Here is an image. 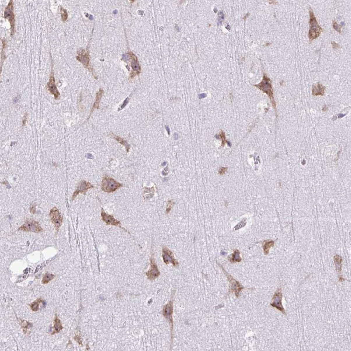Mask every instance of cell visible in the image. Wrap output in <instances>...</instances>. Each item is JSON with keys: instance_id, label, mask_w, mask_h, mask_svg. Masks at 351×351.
Returning <instances> with one entry per match:
<instances>
[{"instance_id": "obj_1", "label": "cell", "mask_w": 351, "mask_h": 351, "mask_svg": "<svg viewBox=\"0 0 351 351\" xmlns=\"http://www.w3.org/2000/svg\"><path fill=\"white\" fill-rule=\"evenodd\" d=\"M309 25L310 29L308 32V38L309 41L312 42L314 40L320 37L321 33L323 31L322 28L319 25L316 17L315 16L313 11L311 7L309 9Z\"/></svg>"}, {"instance_id": "obj_2", "label": "cell", "mask_w": 351, "mask_h": 351, "mask_svg": "<svg viewBox=\"0 0 351 351\" xmlns=\"http://www.w3.org/2000/svg\"><path fill=\"white\" fill-rule=\"evenodd\" d=\"M254 85L257 87L260 90L263 91L264 93H265L268 95L269 98L271 101L273 107L276 110V101L274 100V92H273V89H272L271 79L266 75V74L264 73L262 82L259 84Z\"/></svg>"}, {"instance_id": "obj_3", "label": "cell", "mask_w": 351, "mask_h": 351, "mask_svg": "<svg viewBox=\"0 0 351 351\" xmlns=\"http://www.w3.org/2000/svg\"><path fill=\"white\" fill-rule=\"evenodd\" d=\"M123 187V184L118 182L108 176L104 177L102 181L101 188L107 193H112Z\"/></svg>"}, {"instance_id": "obj_4", "label": "cell", "mask_w": 351, "mask_h": 351, "mask_svg": "<svg viewBox=\"0 0 351 351\" xmlns=\"http://www.w3.org/2000/svg\"><path fill=\"white\" fill-rule=\"evenodd\" d=\"M4 17L9 21L11 26V34L12 36L14 33L15 27V19L14 13V3L13 0L9 1L7 6L6 7L4 13Z\"/></svg>"}, {"instance_id": "obj_5", "label": "cell", "mask_w": 351, "mask_h": 351, "mask_svg": "<svg viewBox=\"0 0 351 351\" xmlns=\"http://www.w3.org/2000/svg\"><path fill=\"white\" fill-rule=\"evenodd\" d=\"M18 230L24 232L38 233L42 232L43 229L40 225L38 222L33 220H29L27 221L25 224L19 227Z\"/></svg>"}, {"instance_id": "obj_6", "label": "cell", "mask_w": 351, "mask_h": 351, "mask_svg": "<svg viewBox=\"0 0 351 351\" xmlns=\"http://www.w3.org/2000/svg\"><path fill=\"white\" fill-rule=\"evenodd\" d=\"M221 268L223 270L224 273L225 274L226 276L227 277V279L230 283V287L229 292L230 293L234 292L235 294V295L237 297H239V296L240 293L241 291L242 290V289L244 288V287L238 282V281L235 280L233 277L231 275L228 274L227 272L226 271L223 269V267H221Z\"/></svg>"}, {"instance_id": "obj_7", "label": "cell", "mask_w": 351, "mask_h": 351, "mask_svg": "<svg viewBox=\"0 0 351 351\" xmlns=\"http://www.w3.org/2000/svg\"><path fill=\"white\" fill-rule=\"evenodd\" d=\"M51 221L58 231L63 223V218L59 210L56 207L51 209L50 214Z\"/></svg>"}, {"instance_id": "obj_8", "label": "cell", "mask_w": 351, "mask_h": 351, "mask_svg": "<svg viewBox=\"0 0 351 351\" xmlns=\"http://www.w3.org/2000/svg\"><path fill=\"white\" fill-rule=\"evenodd\" d=\"M282 289L279 288L277 290L272 298V301L271 305L275 307L278 310L282 312L283 314H286V312L282 304Z\"/></svg>"}, {"instance_id": "obj_9", "label": "cell", "mask_w": 351, "mask_h": 351, "mask_svg": "<svg viewBox=\"0 0 351 351\" xmlns=\"http://www.w3.org/2000/svg\"><path fill=\"white\" fill-rule=\"evenodd\" d=\"M101 215L102 220L107 225H111L119 227L125 230V231L127 232H128L130 234L129 232H128L125 228H123L121 227V223L120 221L115 219L113 216L107 214V213H105L103 209H102L101 214Z\"/></svg>"}, {"instance_id": "obj_10", "label": "cell", "mask_w": 351, "mask_h": 351, "mask_svg": "<svg viewBox=\"0 0 351 351\" xmlns=\"http://www.w3.org/2000/svg\"><path fill=\"white\" fill-rule=\"evenodd\" d=\"M94 187L92 184L88 182L85 181H82L77 186L76 190L74 192L72 196V200H74L77 196L80 193L85 195L86 192L89 189L93 188Z\"/></svg>"}, {"instance_id": "obj_11", "label": "cell", "mask_w": 351, "mask_h": 351, "mask_svg": "<svg viewBox=\"0 0 351 351\" xmlns=\"http://www.w3.org/2000/svg\"><path fill=\"white\" fill-rule=\"evenodd\" d=\"M163 257L164 261L166 264L171 263L175 267H177L178 266V261L175 259L172 252L167 247H163Z\"/></svg>"}, {"instance_id": "obj_12", "label": "cell", "mask_w": 351, "mask_h": 351, "mask_svg": "<svg viewBox=\"0 0 351 351\" xmlns=\"http://www.w3.org/2000/svg\"><path fill=\"white\" fill-rule=\"evenodd\" d=\"M47 89L50 94L53 95L56 100H58L60 96V93L56 86V81L53 72L51 74L49 82L47 84Z\"/></svg>"}, {"instance_id": "obj_13", "label": "cell", "mask_w": 351, "mask_h": 351, "mask_svg": "<svg viewBox=\"0 0 351 351\" xmlns=\"http://www.w3.org/2000/svg\"><path fill=\"white\" fill-rule=\"evenodd\" d=\"M173 312V303L172 301H171L167 304L163 309V314L167 320L169 321L171 327H172L171 334H172V329H173V320H172V314Z\"/></svg>"}, {"instance_id": "obj_14", "label": "cell", "mask_w": 351, "mask_h": 351, "mask_svg": "<svg viewBox=\"0 0 351 351\" xmlns=\"http://www.w3.org/2000/svg\"><path fill=\"white\" fill-rule=\"evenodd\" d=\"M77 59L83 64L84 66L87 67L89 64V55L88 53L82 50L78 52V55L76 57Z\"/></svg>"}, {"instance_id": "obj_15", "label": "cell", "mask_w": 351, "mask_h": 351, "mask_svg": "<svg viewBox=\"0 0 351 351\" xmlns=\"http://www.w3.org/2000/svg\"><path fill=\"white\" fill-rule=\"evenodd\" d=\"M151 261V269L150 271L147 272V275L148 277L151 279H154L159 275V271L158 269L157 266L155 263V260L152 258Z\"/></svg>"}, {"instance_id": "obj_16", "label": "cell", "mask_w": 351, "mask_h": 351, "mask_svg": "<svg viewBox=\"0 0 351 351\" xmlns=\"http://www.w3.org/2000/svg\"><path fill=\"white\" fill-rule=\"evenodd\" d=\"M325 87L322 84L318 82L317 85H313V95L315 96H323L325 93Z\"/></svg>"}, {"instance_id": "obj_17", "label": "cell", "mask_w": 351, "mask_h": 351, "mask_svg": "<svg viewBox=\"0 0 351 351\" xmlns=\"http://www.w3.org/2000/svg\"><path fill=\"white\" fill-rule=\"evenodd\" d=\"M53 329H53V332L52 333V335L58 333L61 330H63V327L62 326V323L57 315H56V318L54 320Z\"/></svg>"}, {"instance_id": "obj_18", "label": "cell", "mask_w": 351, "mask_h": 351, "mask_svg": "<svg viewBox=\"0 0 351 351\" xmlns=\"http://www.w3.org/2000/svg\"><path fill=\"white\" fill-rule=\"evenodd\" d=\"M334 259L336 266V270L340 274L341 272L342 268V258L339 255H336L334 256Z\"/></svg>"}, {"instance_id": "obj_19", "label": "cell", "mask_w": 351, "mask_h": 351, "mask_svg": "<svg viewBox=\"0 0 351 351\" xmlns=\"http://www.w3.org/2000/svg\"><path fill=\"white\" fill-rule=\"evenodd\" d=\"M274 241L272 240L264 241L263 244V248L264 254L267 255L269 254L270 249L274 246Z\"/></svg>"}, {"instance_id": "obj_20", "label": "cell", "mask_w": 351, "mask_h": 351, "mask_svg": "<svg viewBox=\"0 0 351 351\" xmlns=\"http://www.w3.org/2000/svg\"><path fill=\"white\" fill-rule=\"evenodd\" d=\"M103 93V90H101V89H100L99 92L96 94V101L94 103V105H93V108H92V110L91 111L90 115H91V114H92V113L93 112V111L95 109L99 108V103H100V100L102 96Z\"/></svg>"}, {"instance_id": "obj_21", "label": "cell", "mask_w": 351, "mask_h": 351, "mask_svg": "<svg viewBox=\"0 0 351 351\" xmlns=\"http://www.w3.org/2000/svg\"><path fill=\"white\" fill-rule=\"evenodd\" d=\"M240 252L239 250H236L234 251V253L232 255V257L230 258V262L232 263H235V262H239L242 260V258L240 257Z\"/></svg>"}, {"instance_id": "obj_22", "label": "cell", "mask_w": 351, "mask_h": 351, "mask_svg": "<svg viewBox=\"0 0 351 351\" xmlns=\"http://www.w3.org/2000/svg\"><path fill=\"white\" fill-rule=\"evenodd\" d=\"M43 301L40 298H39L34 301L30 304L31 309L33 312H37L39 309L40 304Z\"/></svg>"}, {"instance_id": "obj_23", "label": "cell", "mask_w": 351, "mask_h": 351, "mask_svg": "<svg viewBox=\"0 0 351 351\" xmlns=\"http://www.w3.org/2000/svg\"><path fill=\"white\" fill-rule=\"evenodd\" d=\"M54 277H55V276L54 275L47 272L43 276L41 282L43 284H46L48 283L50 281L54 279Z\"/></svg>"}, {"instance_id": "obj_24", "label": "cell", "mask_w": 351, "mask_h": 351, "mask_svg": "<svg viewBox=\"0 0 351 351\" xmlns=\"http://www.w3.org/2000/svg\"><path fill=\"white\" fill-rule=\"evenodd\" d=\"M114 138L116 140L118 141L120 144H121L125 146L127 152H128L129 151V149H130V145L128 144L127 142L125 140H123L122 138L118 137V136H115V135H113Z\"/></svg>"}, {"instance_id": "obj_25", "label": "cell", "mask_w": 351, "mask_h": 351, "mask_svg": "<svg viewBox=\"0 0 351 351\" xmlns=\"http://www.w3.org/2000/svg\"><path fill=\"white\" fill-rule=\"evenodd\" d=\"M60 10L61 19H62V21L64 22L67 21L68 19V13H67V10L64 9L62 7H60Z\"/></svg>"}, {"instance_id": "obj_26", "label": "cell", "mask_w": 351, "mask_h": 351, "mask_svg": "<svg viewBox=\"0 0 351 351\" xmlns=\"http://www.w3.org/2000/svg\"><path fill=\"white\" fill-rule=\"evenodd\" d=\"M173 204H174V202H172V200L169 201L168 204H167V209H166V214H169L170 213V211L171 210L172 208L173 207Z\"/></svg>"}, {"instance_id": "obj_27", "label": "cell", "mask_w": 351, "mask_h": 351, "mask_svg": "<svg viewBox=\"0 0 351 351\" xmlns=\"http://www.w3.org/2000/svg\"><path fill=\"white\" fill-rule=\"evenodd\" d=\"M22 324V327L24 328V331H26V333L27 329L28 328V327H31V326H30V325H31V323H29V322H27L26 321L23 320Z\"/></svg>"}, {"instance_id": "obj_28", "label": "cell", "mask_w": 351, "mask_h": 351, "mask_svg": "<svg viewBox=\"0 0 351 351\" xmlns=\"http://www.w3.org/2000/svg\"><path fill=\"white\" fill-rule=\"evenodd\" d=\"M132 67L134 70H140L139 65L137 61H133L132 63Z\"/></svg>"}, {"instance_id": "obj_29", "label": "cell", "mask_w": 351, "mask_h": 351, "mask_svg": "<svg viewBox=\"0 0 351 351\" xmlns=\"http://www.w3.org/2000/svg\"><path fill=\"white\" fill-rule=\"evenodd\" d=\"M333 26L334 28V29H335L337 31L339 32L340 33L341 28L338 25V24H337V23H336L335 21H333Z\"/></svg>"}, {"instance_id": "obj_30", "label": "cell", "mask_w": 351, "mask_h": 351, "mask_svg": "<svg viewBox=\"0 0 351 351\" xmlns=\"http://www.w3.org/2000/svg\"><path fill=\"white\" fill-rule=\"evenodd\" d=\"M227 170V168H225V167H221V168L220 169V170H219V173H220L221 175H223V174H225V172H226Z\"/></svg>"}, {"instance_id": "obj_31", "label": "cell", "mask_w": 351, "mask_h": 351, "mask_svg": "<svg viewBox=\"0 0 351 351\" xmlns=\"http://www.w3.org/2000/svg\"><path fill=\"white\" fill-rule=\"evenodd\" d=\"M27 114L26 113H25V114H24V118H23V124H22L23 126H24L25 125L26 123L27 120Z\"/></svg>"}, {"instance_id": "obj_32", "label": "cell", "mask_w": 351, "mask_h": 351, "mask_svg": "<svg viewBox=\"0 0 351 351\" xmlns=\"http://www.w3.org/2000/svg\"><path fill=\"white\" fill-rule=\"evenodd\" d=\"M128 98H127L126 99V100H125V101L124 102V103H123V104H122V106H121V109H122L124 108L125 107H126V105L127 104V103H128Z\"/></svg>"}, {"instance_id": "obj_33", "label": "cell", "mask_w": 351, "mask_h": 351, "mask_svg": "<svg viewBox=\"0 0 351 351\" xmlns=\"http://www.w3.org/2000/svg\"><path fill=\"white\" fill-rule=\"evenodd\" d=\"M35 210H36V208H35V207L34 206H32L31 207V208L30 209L31 212L32 213V214H34L35 213Z\"/></svg>"}, {"instance_id": "obj_34", "label": "cell", "mask_w": 351, "mask_h": 351, "mask_svg": "<svg viewBox=\"0 0 351 351\" xmlns=\"http://www.w3.org/2000/svg\"><path fill=\"white\" fill-rule=\"evenodd\" d=\"M75 339L77 341V342L79 343V344H81L82 341H81V338H80V337H78L77 336H75ZM81 344H82V343H81Z\"/></svg>"}, {"instance_id": "obj_35", "label": "cell", "mask_w": 351, "mask_h": 351, "mask_svg": "<svg viewBox=\"0 0 351 351\" xmlns=\"http://www.w3.org/2000/svg\"><path fill=\"white\" fill-rule=\"evenodd\" d=\"M206 95L205 94H202L200 95L199 97H200V99H202V98H204V97H206Z\"/></svg>"}, {"instance_id": "obj_36", "label": "cell", "mask_w": 351, "mask_h": 351, "mask_svg": "<svg viewBox=\"0 0 351 351\" xmlns=\"http://www.w3.org/2000/svg\"><path fill=\"white\" fill-rule=\"evenodd\" d=\"M165 128H166V130H167V132H168V133L169 134V135H170V128H169L168 127V126H165Z\"/></svg>"}, {"instance_id": "obj_37", "label": "cell", "mask_w": 351, "mask_h": 351, "mask_svg": "<svg viewBox=\"0 0 351 351\" xmlns=\"http://www.w3.org/2000/svg\"><path fill=\"white\" fill-rule=\"evenodd\" d=\"M124 59H125V60H128V59H129V56H128V55H126V56H124Z\"/></svg>"}, {"instance_id": "obj_38", "label": "cell", "mask_w": 351, "mask_h": 351, "mask_svg": "<svg viewBox=\"0 0 351 351\" xmlns=\"http://www.w3.org/2000/svg\"><path fill=\"white\" fill-rule=\"evenodd\" d=\"M174 137L175 140L177 139V138H178V135L177 133H175L174 135Z\"/></svg>"}, {"instance_id": "obj_39", "label": "cell", "mask_w": 351, "mask_h": 351, "mask_svg": "<svg viewBox=\"0 0 351 351\" xmlns=\"http://www.w3.org/2000/svg\"><path fill=\"white\" fill-rule=\"evenodd\" d=\"M227 144H228V145L229 146V147L231 146V144L230 143V142H229V141H227Z\"/></svg>"}, {"instance_id": "obj_40", "label": "cell", "mask_w": 351, "mask_h": 351, "mask_svg": "<svg viewBox=\"0 0 351 351\" xmlns=\"http://www.w3.org/2000/svg\"><path fill=\"white\" fill-rule=\"evenodd\" d=\"M113 13L114 14H117V11H116V10H115V11H114Z\"/></svg>"}, {"instance_id": "obj_41", "label": "cell", "mask_w": 351, "mask_h": 351, "mask_svg": "<svg viewBox=\"0 0 351 351\" xmlns=\"http://www.w3.org/2000/svg\"><path fill=\"white\" fill-rule=\"evenodd\" d=\"M166 163H163V165H166Z\"/></svg>"}]
</instances>
